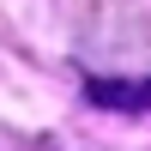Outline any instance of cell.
Listing matches in <instances>:
<instances>
[{
  "label": "cell",
  "instance_id": "obj_1",
  "mask_svg": "<svg viewBox=\"0 0 151 151\" xmlns=\"http://www.w3.org/2000/svg\"><path fill=\"white\" fill-rule=\"evenodd\" d=\"M91 103H109V109H151V85H115V79H91Z\"/></svg>",
  "mask_w": 151,
  "mask_h": 151
}]
</instances>
